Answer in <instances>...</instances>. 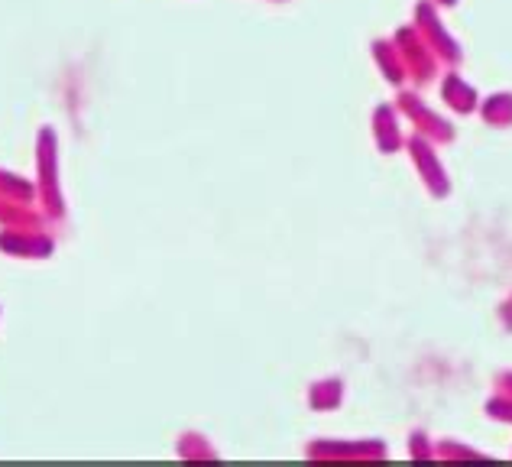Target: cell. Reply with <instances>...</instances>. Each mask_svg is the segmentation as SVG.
I'll use <instances>...</instances> for the list:
<instances>
[{"mask_svg":"<svg viewBox=\"0 0 512 467\" xmlns=\"http://www.w3.org/2000/svg\"><path fill=\"white\" fill-rule=\"evenodd\" d=\"M36 202L49 224H62L65 208L62 192V166H59V133L56 127H39L36 133Z\"/></svg>","mask_w":512,"mask_h":467,"instance_id":"1","label":"cell"},{"mask_svg":"<svg viewBox=\"0 0 512 467\" xmlns=\"http://www.w3.org/2000/svg\"><path fill=\"white\" fill-rule=\"evenodd\" d=\"M412 26L422 33L428 49L435 52V59L444 65V69H457V65L464 62V49L457 43V36L448 30V23L441 20V7L435 0H419V4H415Z\"/></svg>","mask_w":512,"mask_h":467,"instance_id":"2","label":"cell"},{"mask_svg":"<svg viewBox=\"0 0 512 467\" xmlns=\"http://www.w3.org/2000/svg\"><path fill=\"white\" fill-rule=\"evenodd\" d=\"M396 108L399 114L409 120L412 124V133H419V137L431 140V143H438V146H448L457 140V130L454 124L444 114H438L431 104L419 95V91H412V88H399V95H396Z\"/></svg>","mask_w":512,"mask_h":467,"instance_id":"3","label":"cell"},{"mask_svg":"<svg viewBox=\"0 0 512 467\" xmlns=\"http://www.w3.org/2000/svg\"><path fill=\"white\" fill-rule=\"evenodd\" d=\"M393 43L402 56V65H406V78L415 85V88H425L438 78V69L441 62L435 59V52L428 49V43L422 39V33L415 30V26H399L393 33Z\"/></svg>","mask_w":512,"mask_h":467,"instance_id":"4","label":"cell"},{"mask_svg":"<svg viewBox=\"0 0 512 467\" xmlns=\"http://www.w3.org/2000/svg\"><path fill=\"white\" fill-rule=\"evenodd\" d=\"M305 458L312 461H383L389 445L380 438H315L305 445Z\"/></svg>","mask_w":512,"mask_h":467,"instance_id":"5","label":"cell"},{"mask_svg":"<svg viewBox=\"0 0 512 467\" xmlns=\"http://www.w3.org/2000/svg\"><path fill=\"white\" fill-rule=\"evenodd\" d=\"M406 153L412 159L415 172H419L422 185L428 189L431 198H438V202H444V198L451 195V176H448V166L441 163L438 156V143H431L425 137H419V133H412V137H406Z\"/></svg>","mask_w":512,"mask_h":467,"instance_id":"6","label":"cell"},{"mask_svg":"<svg viewBox=\"0 0 512 467\" xmlns=\"http://www.w3.org/2000/svg\"><path fill=\"white\" fill-rule=\"evenodd\" d=\"M0 253L17 260H49L56 253V237L46 228H0Z\"/></svg>","mask_w":512,"mask_h":467,"instance_id":"7","label":"cell"},{"mask_svg":"<svg viewBox=\"0 0 512 467\" xmlns=\"http://www.w3.org/2000/svg\"><path fill=\"white\" fill-rule=\"evenodd\" d=\"M399 117L402 114H399L396 104H376L373 108V117H370L373 143L383 156H393L399 150H406V133H402Z\"/></svg>","mask_w":512,"mask_h":467,"instance_id":"8","label":"cell"},{"mask_svg":"<svg viewBox=\"0 0 512 467\" xmlns=\"http://www.w3.org/2000/svg\"><path fill=\"white\" fill-rule=\"evenodd\" d=\"M438 95H441V104H448L451 114L467 117V114H477V108H480V91L470 85L457 69H448L441 75Z\"/></svg>","mask_w":512,"mask_h":467,"instance_id":"9","label":"cell"},{"mask_svg":"<svg viewBox=\"0 0 512 467\" xmlns=\"http://www.w3.org/2000/svg\"><path fill=\"white\" fill-rule=\"evenodd\" d=\"M370 52H373V62H376V69H380V75L386 78L393 88H406V65H402V56H399V49L393 43V36H376L373 43H370Z\"/></svg>","mask_w":512,"mask_h":467,"instance_id":"10","label":"cell"},{"mask_svg":"<svg viewBox=\"0 0 512 467\" xmlns=\"http://www.w3.org/2000/svg\"><path fill=\"white\" fill-rule=\"evenodd\" d=\"M46 215L36 205L13 202L0 195V228H46Z\"/></svg>","mask_w":512,"mask_h":467,"instance_id":"11","label":"cell"},{"mask_svg":"<svg viewBox=\"0 0 512 467\" xmlns=\"http://www.w3.org/2000/svg\"><path fill=\"white\" fill-rule=\"evenodd\" d=\"M344 393H347V386L341 377H321L308 386V406L315 412H334L344 406Z\"/></svg>","mask_w":512,"mask_h":467,"instance_id":"12","label":"cell"},{"mask_svg":"<svg viewBox=\"0 0 512 467\" xmlns=\"http://www.w3.org/2000/svg\"><path fill=\"white\" fill-rule=\"evenodd\" d=\"M477 114L483 117V124L493 130H509L512 127V91H493V95L480 98Z\"/></svg>","mask_w":512,"mask_h":467,"instance_id":"13","label":"cell"},{"mask_svg":"<svg viewBox=\"0 0 512 467\" xmlns=\"http://www.w3.org/2000/svg\"><path fill=\"white\" fill-rule=\"evenodd\" d=\"M175 455L185 458V461H218V448L211 445L208 435L201 432H182L175 438Z\"/></svg>","mask_w":512,"mask_h":467,"instance_id":"14","label":"cell"},{"mask_svg":"<svg viewBox=\"0 0 512 467\" xmlns=\"http://www.w3.org/2000/svg\"><path fill=\"white\" fill-rule=\"evenodd\" d=\"M0 195H4V198H13V202L33 205V202H36V182L23 179L20 172H10V169L0 166Z\"/></svg>","mask_w":512,"mask_h":467,"instance_id":"15","label":"cell"},{"mask_svg":"<svg viewBox=\"0 0 512 467\" xmlns=\"http://www.w3.org/2000/svg\"><path fill=\"white\" fill-rule=\"evenodd\" d=\"M435 458L438 461H487V455L477 448H470L457 438H438L435 442Z\"/></svg>","mask_w":512,"mask_h":467,"instance_id":"16","label":"cell"},{"mask_svg":"<svg viewBox=\"0 0 512 467\" xmlns=\"http://www.w3.org/2000/svg\"><path fill=\"white\" fill-rule=\"evenodd\" d=\"M483 412H487V419L493 422H503V425H512V396L496 390L487 403H483Z\"/></svg>","mask_w":512,"mask_h":467,"instance_id":"17","label":"cell"},{"mask_svg":"<svg viewBox=\"0 0 512 467\" xmlns=\"http://www.w3.org/2000/svg\"><path fill=\"white\" fill-rule=\"evenodd\" d=\"M409 458H415V461H435V438H431L425 429L409 432Z\"/></svg>","mask_w":512,"mask_h":467,"instance_id":"18","label":"cell"},{"mask_svg":"<svg viewBox=\"0 0 512 467\" xmlns=\"http://www.w3.org/2000/svg\"><path fill=\"white\" fill-rule=\"evenodd\" d=\"M496 390H503V393H509L512 396V370H500V373H496Z\"/></svg>","mask_w":512,"mask_h":467,"instance_id":"19","label":"cell"},{"mask_svg":"<svg viewBox=\"0 0 512 467\" xmlns=\"http://www.w3.org/2000/svg\"><path fill=\"white\" fill-rule=\"evenodd\" d=\"M500 322H503L506 331H512V296L500 305Z\"/></svg>","mask_w":512,"mask_h":467,"instance_id":"20","label":"cell"},{"mask_svg":"<svg viewBox=\"0 0 512 467\" xmlns=\"http://www.w3.org/2000/svg\"><path fill=\"white\" fill-rule=\"evenodd\" d=\"M435 4H438L441 10H448V7H457V0H435Z\"/></svg>","mask_w":512,"mask_h":467,"instance_id":"21","label":"cell"},{"mask_svg":"<svg viewBox=\"0 0 512 467\" xmlns=\"http://www.w3.org/2000/svg\"><path fill=\"white\" fill-rule=\"evenodd\" d=\"M273 4H286V0H273Z\"/></svg>","mask_w":512,"mask_h":467,"instance_id":"22","label":"cell"}]
</instances>
